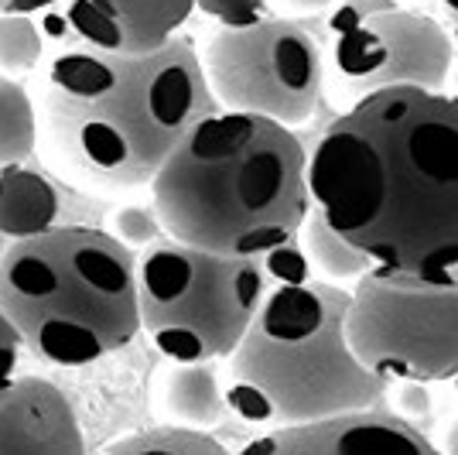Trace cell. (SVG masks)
Listing matches in <instances>:
<instances>
[{
    "instance_id": "5",
    "label": "cell",
    "mask_w": 458,
    "mask_h": 455,
    "mask_svg": "<svg viewBox=\"0 0 458 455\" xmlns=\"http://www.w3.org/2000/svg\"><path fill=\"white\" fill-rule=\"evenodd\" d=\"M0 315L52 366H89L140 332L137 257L93 227H52L0 257Z\"/></svg>"
},
{
    "instance_id": "15",
    "label": "cell",
    "mask_w": 458,
    "mask_h": 455,
    "mask_svg": "<svg viewBox=\"0 0 458 455\" xmlns=\"http://www.w3.org/2000/svg\"><path fill=\"white\" fill-rule=\"evenodd\" d=\"M38 148V110L31 93L0 76V168L24 165Z\"/></svg>"
},
{
    "instance_id": "8",
    "label": "cell",
    "mask_w": 458,
    "mask_h": 455,
    "mask_svg": "<svg viewBox=\"0 0 458 455\" xmlns=\"http://www.w3.org/2000/svg\"><path fill=\"white\" fill-rule=\"evenodd\" d=\"M199 62L219 110L298 127L318 107L322 45L298 21L260 18L250 28H219Z\"/></svg>"
},
{
    "instance_id": "3",
    "label": "cell",
    "mask_w": 458,
    "mask_h": 455,
    "mask_svg": "<svg viewBox=\"0 0 458 455\" xmlns=\"http://www.w3.org/2000/svg\"><path fill=\"white\" fill-rule=\"evenodd\" d=\"M308 151L267 116L216 114L191 127L151 178V206L168 240L264 264L298 247Z\"/></svg>"
},
{
    "instance_id": "24",
    "label": "cell",
    "mask_w": 458,
    "mask_h": 455,
    "mask_svg": "<svg viewBox=\"0 0 458 455\" xmlns=\"http://www.w3.org/2000/svg\"><path fill=\"white\" fill-rule=\"evenodd\" d=\"M4 250H7V240H4V236H0V257H4Z\"/></svg>"
},
{
    "instance_id": "7",
    "label": "cell",
    "mask_w": 458,
    "mask_h": 455,
    "mask_svg": "<svg viewBox=\"0 0 458 455\" xmlns=\"http://www.w3.org/2000/svg\"><path fill=\"white\" fill-rule=\"evenodd\" d=\"M345 346L369 377L438 383L458 370V288L366 267L349 291Z\"/></svg>"
},
{
    "instance_id": "12",
    "label": "cell",
    "mask_w": 458,
    "mask_h": 455,
    "mask_svg": "<svg viewBox=\"0 0 458 455\" xmlns=\"http://www.w3.org/2000/svg\"><path fill=\"white\" fill-rule=\"evenodd\" d=\"M0 455H89L76 408L52 380L14 377L0 391Z\"/></svg>"
},
{
    "instance_id": "18",
    "label": "cell",
    "mask_w": 458,
    "mask_h": 455,
    "mask_svg": "<svg viewBox=\"0 0 458 455\" xmlns=\"http://www.w3.org/2000/svg\"><path fill=\"white\" fill-rule=\"evenodd\" d=\"M41 28L31 14H0V69L31 73L41 62Z\"/></svg>"
},
{
    "instance_id": "1",
    "label": "cell",
    "mask_w": 458,
    "mask_h": 455,
    "mask_svg": "<svg viewBox=\"0 0 458 455\" xmlns=\"http://www.w3.org/2000/svg\"><path fill=\"white\" fill-rule=\"evenodd\" d=\"M311 209L369 267L458 285V103L411 86L356 99L305 165Z\"/></svg>"
},
{
    "instance_id": "21",
    "label": "cell",
    "mask_w": 458,
    "mask_h": 455,
    "mask_svg": "<svg viewBox=\"0 0 458 455\" xmlns=\"http://www.w3.org/2000/svg\"><path fill=\"white\" fill-rule=\"evenodd\" d=\"M18 360H21V339L18 332L11 329V322L0 315V391L14 380L18 373Z\"/></svg>"
},
{
    "instance_id": "19",
    "label": "cell",
    "mask_w": 458,
    "mask_h": 455,
    "mask_svg": "<svg viewBox=\"0 0 458 455\" xmlns=\"http://www.w3.org/2000/svg\"><path fill=\"white\" fill-rule=\"evenodd\" d=\"M123 247H151L157 240H165V229H161V219L154 206H127L114 216V233Z\"/></svg>"
},
{
    "instance_id": "25",
    "label": "cell",
    "mask_w": 458,
    "mask_h": 455,
    "mask_svg": "<svg viewBox=\"0 0 458 455\" xmlns=\"http://www.w3.org/2000/svg\"><path fill=\"white\" fill-rule=\"evenodd\" d=\"M407 4H420V0H407Z\"/></svg>"
},
{
    "instance_id": "10",
    "label": "cell",
    "mask_w": 458,
    "mask_h": 455,
    "mask_svg": "<svg viewBox=\"0 0 458 455\" xmlns=\"http://www.w3.org/2000/svg\"><path fill=\"white\" fill-rule=\"evenodd\" d=\"M191 0H58L41 14L48 39H72L110 56H148L178 39Z\"/></svg>"
},
{
    "instance_id": "6",
    "label": "cell",
    "mask_w": 458,
    "mask_h": 455,
    "mask_svg": "<svg viewBox=\"0 0 458 455\" xmlns=\"http://www.w3.org/2000/svg\"><path fill=\"white\" fill-rule=\"evenodd\" d=\"M267 295L257 261L157 240L137 261L140 329L172 363L226 360Z\"/></svg>"
},
{
    "instance_id": "17",
    "label": "cell",
    "mask_w": 458,
    "mask_h": 455,
    "mask_svg": "<svg viewBox=\"0 0 458 455\" xmlns=\"http://www.w3.org/2000/svg\"><path fill=\"white\" fill-rule=\"evenodd\" d=\"M99 455H229V449L206 432L165 425V428H148V432L120 438Z\"/></svg>"
},
{
    "instance_id": "13",
    "label": "cell",
    "mask_w": 458,
    "mask_h": 455,
    "mask_svg": "<svg viewBox=\"0 0 458 455\" xmlns=\"http://www.w3.org/2000/svg\"><path fill=\"white\" fill-rule=\"evenodd\" d=\"M58 189L28 165L0 168V236L18 244L58 227Z\"/></svg>"
},
{
    "instance_id": "16",
    "label": "cell",
    "mask_w": 458,
    "mask_h": 455,
    "mask_svg": "<svg viewBox=\"0 0 458 455\" xmlns=\"http://www.w3.org/2000/svg\"><path fill=\"white\" fill-rule=\"evenodd\" d=\"M298 240H301L305 261L318 267L328 281H356L369 267L360 250H352L343 236H335L332 229L325 227V219L315 209H308L305 223L298 229Z\"/></svg>"
},
{
    "instance_id": "2",
    "label": "cell",
    "mask_w": 458,
    "mask_h": 455,
    "mask_svg": "<svg viewBox=\"0 0 458 455\" xmlns=\"http://www.w3.org/2000/svg\"><path fill=\"white\" fill-rule=\"evenodd\" d=\"M199 52L172 39L148 56L58 52L41 90V127L55 165L89 189L151 185L174 144L216 114Z\"/></svg>"
},
{
    "instance_id": "22",
    "label": "cell",
    "mask_w": 458,
    "mask_h": 455,
    "mask_svg": "<svg viewBox=\"0 0 458 455\" xmlns=\"http://www.w3.org/2000/svg\"><path fill=\"white\" fill-rule=\"evenodd\" d=\"M274 7L281 11L277 18L291 21V18H301V14H325V11L335 7V0H274Z\"/></svg>"
},
{
    "instance_id": "11",
    "label": "cell",
    "mask_w": 458,
    "mask_h": 455,
    "mask_svg": "<svg viewBox=\"0 0 458 455\" xmlns=\"http://www.w3.org/2000/svg\"><path fill=\"white\" fill-rule=\"evenodd\" d=\"M240 455H441L407 417L386 408L277 428L247 442Z\"/></svg>"
},
{
    "instance_id": "4",
    "label": "cell",
    "mask_w": 458,
    "mask_h": 455,
    "mask_svg": "<svg viewBox=\"0 0 458 455\" xmlns=\"http://www.w3.org/2000/svg\"><path fill=\"white\" fill-rule=\"evenodd\" d=\"M349 291L328 281L277 285L229 353L226 408L243 425L298 428L383 408L390 387L345 346Z\"/></svg>"
},
{
    "instance_id": "20",
    "label": "cell",
    "mask_w": 458,
    "mask_h": 455,
    "mask_svg": "<svg viewBox=\"0 0 458 455\" xmlns=\"http://www.w3.org/2000/svg\"><path fill=\"white\" fill-rule=\"evenodd\" d=\"M191 4L206 18L219 21L223 28H250L267 11V0H191Z\"/></svg>"
},
{
    "instance_id": "23",
    "label": "cell",
    "mask_w": 458,
    "mask_h": 455,
    "mask_svg": "<svg viewBox=\"0 0 458 455\" xmlns=\"http://www.w3.org/2000/svg\"><path fill=\"white\" fill-rule=\"evenodd\" d=\"M58 0H0V14H45Z\"/></svg>"
},
{
    "instance_id": "9",
    "label": "cell",
    "mask_w": 458,
    "mask_h": 455,
    "mask_svg": "<svg viewBox=\"0 0 458 455\" xmlns=\"http://www.w3.org/2000/svg\"><path fill=\"white\" fill-rule=\"evenodd\" d=\"M332 35L335 82L352 96V103L397 86L445 93L455 69V45L448 31L435 18L403 7L360 18L332 14Z\"/></svg>"
},
{
    "instance_id": "14",
    "label": "cell",
    "mask_w": 458,
    "mask_h": 455,
    "mask_svg": "<svg viewBox=\"0 0 458 455\" xmlns=\"http://www.w3.org/2000/svg\"><path fill=\"white\" fill-rule=\"evenodd\" d=\"M165 400V415L172 417L178 428H195L206 432L223 425L229 415L226 398H223V383L212 363H178L165 373L161 387Z\"/></svg>"
}]
</instances>
